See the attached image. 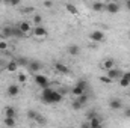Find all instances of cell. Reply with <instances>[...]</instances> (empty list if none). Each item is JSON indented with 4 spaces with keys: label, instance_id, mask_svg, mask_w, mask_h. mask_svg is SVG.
Masks as SVG:
<instances>
[{
    "label": "cell",
    "instance_id": "cell-1",
    "mask_svg": "<svg viewBox=\"0 0 130 128\" xmlns=\"http://www.w3.org/2000/svg\"><path fill=\"white\" fill-rule=\"evenodd\" d=\"M33 80H35V83H36L41 89H47V88H50V81H48V78H47L45 75H42V74H35Z\"/></svg>",
    "mask_w": 130,
    "mask_h": 128
},
{
    "label": "cell",
    "instance_id": "cell-2",
    "mask_svg": "<svg viewBox=\"0 0 130 128\" xmlns=\"http://www.w3.org/2000/svg\"><path fill=\"white\" fill-rule=\"evenodd\" d=\"M104 11L109 12V14H118L120 12V3H117V2H107Z\"/></svg>",
    "mask_w": 130,
    "mask_h": 128
},
{
    "label": "cell",
    "instance_id": "cell-3",
    "mask_svg": "<svg viewBox=\"0 0 130 128\" xmlns=\"http://www.w3.org/2000/svg\"><path fill=\"white\" fill-rule=\"evenodd\" d=\"M106 75L113 81V80H117V78H121V77H123V71H121V69H118V68H113V69L106 71Z\"/></svg>",
    "mask_w": 130,
    "mask_h": 128
},
{
    "label": "cell",
    "instance_id": "cell-4",
    "mask_svg": "<svg viewBox=\"0 0 130 128\" xmlns=\"http://www.w3.org/2000/svg\"><path fill=\"white\" fill-rule=\"evenodd\" d=\"M17 29L23 33V35H29V33L32 32V27H30V23L29 21H20L18 26H17Z\"/></svg>",
    "mask_w": 130,
    "mask_h": 128
},
{
    "label": "cell",
    "instance_id": "cell-5",
    "mask_svg": "<svg viewBox=\"0 0 130 128\" xmlns=\"http://www.w3.org/2000/svg\"><path fill=\"white\" fill-rule=\"evenodd\" d=\"M89 39H91L92 42H101V41H104V32H101V30H94V32L89 35Z\"/></svg>",
    "mask_w": 130,
    "mask_h": 128
},
{
    "label": "cell",
    "instance_id": "cell-6",
    "mask_svg": "<svg viewBox=\"0 0 130 128\" xmlns=\"http://www.w3.org/2000/svg\"><path fill=\"white\" fill-rule=\"evenodd\" d=\"M29 71L30 72H39L42 69V63L39 60H29V65H27Z\"/></svg>",
    "mask_w": 130,
    "mask_h": 128
},
{
    "label": "cell",
    "instance_id": "cell-7",
    "mask_svg": "<svg viewBox=\"0 0 130 128\" xmlns=\"http://www.w3.org/2000/svg\"><path fill=\"white\" fill-rule=\"evenodd\" d=\"M53 91H55V89H52V88L42 89V92H41V99H42L44 102L50 104V96H52V94H53Z\"/></svg>",
    "mask_w": 130,
    "mask_h": 128
},
{
    "label": "cell",
    "instance_id": "cell-8",
    "mask_svg": "<svg viewBox=\"0 0 130 128\" xmlns=\"http://www.w3.org/2000/svg\"><path fill=\"white\" fill-rule=\"evenodd\" d=\"M18 94H20V86H18V83H12V84L8 86V95L9 96H17Z\"/></svg>",
    "mask_w": 130,
    "mask_h": 128
},
{
    "label": "cell",
    "instance_id": "cell-9",
    "mask_svg": "<svg viewBox=\"0 0 130 128\" xmlns=\"http://www.w3.org/2000/svg\"><path fill=\"white\" fill-rule=\"evenodd\" d=\"M32 33H33V36H35V38H45V36H47V30H45L42 26L35 27V29L32 30Z\"/></svg>",
    "mask_w": 130,
    "mask_h": 128
},
{
    "label": "cell",
    "instance_id": "cell-10",
    "mask_svg": "<svg viewBox=\"0 0 130 128\" xmlns=\"http://www.w3.org/2000/svg\"><path fill=\"white\" fill-rule=\"evenodd\" d=\"M64 99V96L62 94L59 92V91H53V94L50 96V104H58V102H61Z\"/></svg>",
    "mask_w": 130,
    "mask_h": 128
},
{
    "label": "cell",
    "instance_id": "cell-11",
    "mask_svg": "<svg viewBox=\"0 0 130 128\" xmlns=\"http://www.w3.org/2000/svg\"><path fill=\"white\" fill-rule=\"evenodd\" d=\"M101 68H103L104 71L113 69V68H115V60H113V59H110V57L104 59V60H103V63H101Z\"/></svg>",
    "mask_w": 130,
    "mask_h": 128
},
{
    "label": "cell",
    "instance_id": "cell-12",
    "mask_svg": "<svg viewBox=\"0 0 130 128\" xmlns=\"http://www.w3.org/2000/svg\"><path fill=\"white\" fill-rule=\"evenodd\" d=\"M109 107H110L112 110H120V109L123 107V102H121V99H118V98H112V99H109Z\"/></svg>",
    "mask_w": 130,
    "mask_h": 128
},
{
    "label": "cell",
    "instance_id": "cell-13",
    "mask_svg": "<svg viewBox=\"0 0 130 128\" xmlns=\"http://www.w3.org/2000/svg\"><path fill=\"white\" fill-rule=\"evenodd\" d=\"M55 69H56L59 74H68V72H70V68H68L67 65L61 63V62H56V63H55Z\"/></svg>",
    "mask_w": 130,
    "mask_h": 128
},
{
    "label": "cell",
    "instance_id": "cell-14",
    "mask_svg": "<svg viewBox=\"0 0 130 128\" xmlns=\"http://www.w3.org/2000/svg\"><path fill=\"white\" fill-rule=\"evenodd\" d=\"M67 51H68L70 56H79V54H80V47L76 45V44H73V45H70V47L67 48Z\"/></svg>",
    "mask_w": 130,
    "mask_h": 128
},
{
    "label": "cell",
    "instance_id": "cell-15",
    "mask_svg": "<svg viewBox=\"0 0 130 128\" xmlns=\"http://www.w3.org/2000/svg\"><path fill=\"white\" fill-rule=\"evenodd\" d=\"M5 118H15L17 116V110L12 107V105H8V107H5Z\"/></svg>",
    "mask_w": 130,
    "mask_h": 128
},
{
    "label": "cell",
    "instance_id": "cell-16",
    "mask_svg": "<svg viewBox=\"0 0 130 128\" xmlns=\"http://www.w3.org/2000/svg\"><path fill=\"white\" fill-rule=\"evenodd\" d=\"M101 122H103V119H101V118H98V116H95V118H92V119H89V121H88V124H89V128L101 127Z\"/></svg>",
    "mask_w": 130,
    "mask_h": 128
},
{
    "label": "cell",
    "instance_id": "cell-17",
    "mask_svg": "<svg viewBox=\"0 0 130 128\" xmlns=\"http://www.w3.org/2000/svg\"><path fill=\"white\" fill-rule=\"evenodd\" d=\"M92 9L95 12H103L106 9V3H103V2H94L92 3Z\"/></svg>",
    "mask_w": 130,
    "mask_h": 128
},
{
    "label": "cell",
    "instance_id": "cell-18",
    "mask_svg": "<svg viewBox=\"0 0 130 128\" xmlns=\"http://www.w3.org/2000/svg\"><path fill=\"white\" fill-rule=\"evenodd\" d=\"M65 9L71 14V15H77L79 14V9H77V6H74L73 3H65Z\"/></svg>",
    "mask_w": 130,
    "mask_h": 128
},
{
    "label": "cell",
    "instance_id": "cell-19",
    "mask_svg": "<svg viewBox=\"0 0 130 128\" xmlns=\"http://www.w3.org/2000/svg\"><path fill=\"white\" fill-rule=\"evenodd\" d=\"M2 36H3V39L12 38V27H11V26H5V27L2 29Z\"/></svg>",
    "mask_w": 130,
    "mask_h": 128
},
{
    "label": "cell",
    "instance_id": "cell-20",
    "mask_svg": "<svg viewBox=\"0 0 130 128\" xmlns=\"http://www.w3.org/2000/svg\"><path fill=\"white\" fill-rule=\"evenodd\" d=\"M17 69H18V63H17V60H15V59H14V60H11L9 63L6 65V71H8V72H15Z\"/></svg>",
    "mask_w": 130,
    "mask_h": 128
},
{
    "label": "cell",
    "instance_id": "cell-21",
    "mask_svg": "<svg viewBox=\"0 0 130 128\" xmlns=\"http://www.w3.org/2000/svg\"><path fill=\"white\" fill-rule=\"evenodd\" d=\"M71 94H73V96L79 98L80 95H83V94H85V91H83V89H80L79 86H76V84H74V88L71 89Z\"/></svg>",
    "mask_w": 130,
    "mask_h": 128
},
{
    "label": "cell",
    "instance_id": "cell-22",
    "mask_svg": "<svg viewBox=\"0 0 130 128\" xmlns=\"http://www.w3.org/2000/svg\"><path fill=\"white\" fill-rule=\"evenodd\" d=\"M5 125H6V128H12V127H15V118H5Z\"/></svg>",
    "mask_w": 130,
    "mask_h": 128
},
{
    "label": "cell",
    "instance_id": "cell-23",
    "mask_svg": "<svg viewBox=\"0 0 130 128\" xmlns=\"http://www.w3.org/2000/svg\"><path fill=\"white\" fill-rule=\"evenodd\" d=\"M33 24H35V27L41 26V24H42V15H39V14L33 15Z\"/></svg>",
    "mask_w": 130,
    "mask_h": 128
},
{
    "label": "cell",
    "instance_id": "cell-24",
    "mask_svg": "<svg viewBox=\"0 0 130 128\" xmlns=\"http://www.w3.org/2000/svg\"><path fill=\"white\" fill-rule=\"evenodd\" d=\"M35 122L38 124V125H45V118L42 116V115H36V118H35Z\"/></svg>",
    "mask_w": 130,
    "mask_h": 128
},
{
    "label": "cell",
    "instance_id": "cell-25",
    "mask_svg": "<svg viewBox=\"0 0 130 128\" xmlns=\"http://www.w3.org/2000/svg\"><path fill=\"white\" fill-rule=\"evenodd\" d=\"M76 99H77V101H79V102H80L82 105H85V104L88 102V99H89V96L86 95V94H83V95H80L79 98H76Z\"/></svg>",
    "mask_w": 130,
    "mask_h": 128
},
{
    "label": "cell",
    "instance_id": "cell-26",
    "mask_svg": "<svg viewBox=\"0 0 130 128\" xmlns=\"http://www.w3.org/2000/svg\"><path fill=\"white\" fill-rule=\"evenodd\" d=\"M76 86H79L80 89H83V91H86V88H88V81L82 78V80H79V81L76 83Z\"/></svg>",
    "mask_w": 130,
    "mask_h": 128
},
{
    "label": "cell",
    "instance_id": "cell-27",
    "mask_svg": "<svg viewBox=\"0 0 130 128\" xmlns=\"http://www.w3.org/2000/svg\"><path fill=\"white\" fill-rule=\"evenodd\" d=\"M14 36H15V38H26V35H23L17 27H12V38H14Z\"/></svg>",
    "mask_w": 130,
    "mask_h": 128
},
{
    "label": "cell",
    "instance_id": "cell-28",
    "mask_svg": "<svg viewBox=\"0 0 130 128\" xmlns=\"http://www.w3.org/2000/svg\"><path fill=\"white\" fill-rule=\"evenodd\" d=\"M17 81H18V84H23V83L27 81V77H26L24 74H18V75H17Z\"/></svg>",
    "mask_w": 130,
    "mask_h": 128
},
{
    "label": "cell",
    "instance_id": "cell-29",
    "mask_svg": "<svg viewBox=\"0 0 130 128\" xmlns=\"http://www.w3.org/2000/svg\"><path fill=\"white\" fill-rule=\"evenodd\" d=\"M71 107H73V110H80V109H82L83 105H82V104H80V102H79L77 99H74V101L71 102Z\"/></svg>",
    "mask_w": 130,
    "mask_h": 128
},
{
    "label": "cell",
    "instance_id": "cell-30",
    "mask_svg": "<svg viewBox=\"0 0 130 128\" xmlns=\"http://www.w3.org/2000/svg\"><path fill=\"white\" fill-rule=\"evenodd\" d=\"M100 81L104 83V84H110V83H112V80H110L107 75H101V77H100Z\"/></svg>",
    "mask_w": 130,
    "mask_h": 128
},
{
    "label": "cell",
    "instance_id": "cell-31",
    "mask_svg": "<svg viewBox=\"0 0 130 128\" xmlns=\"http://www.w3.org/2000/svg\"><path fill=\"white\" fill-rule=\"evenodd\" d=\"M36 115H38V113H36L35 110H27V118H29L30 121H35V118H36Z\"/></svg>",
    "mask_w": 130,
    "mask_h": 128
},
{
    "label": "cell",
    "instance_id": "cell-32",
    "mask_svg": "<svg viewBox=\"0 0 130 128\" xmlns=\"http://www.w3.org/2000/svg\"><path fill=\"white\" fill-rule=\"evenodd\" d=\"M120 86H121V88H127V86H130V81L121 77V78H120Z\"/></svg>",
    "mask_w": 130,
    "mask_h": 128
},
{
    "label": "cell",
    "instance_id": "cell-33",
    "mask_svg": "<svg viewBox=\"0 0 130 128\" xmlns=\"http://www.w3.org/2000/svg\"><path fill=\"white\" fill-rule=\"evenodd\" d=\"M15 60H17V63H18V66H20V65H26V66L29 65V62H27V60H26L24 57H18V59H15Z\"/></svg>",
    "mask_w": 130,
    "mask_h": 128
},
{
    "label": "cell",
    "instance_id": "cell-34",
    "mask_svg": "<svg viewBox=\"0 0 130 128\" xmlns=\"http://www.w3.org/2000/svg\"><path fill=\"white\" fill-rule=\"evenodd\" d=\"M95 116H97V112H95V110H91V112H88V113H86L88 121H89V119H92V118H95Z\"/></svg>",
    "mask_w": 130,
    "mask_h": 128
},
{
    "label": "cell",
    "instance_id": "cell-35",
    "mask_svg": "<svg viewBox=\"0 0 130 128\" xmlns=\"http://www.w3.org/2000/svg\"><path fill=\"white\" fill-rule=\"evenodd\" d=\"M8 5H11V6H18V5H20V0H11V2H8Z\"/></svg>",
    "mask_w": 130,
    "mask_h": 128
},
{
    "label": "cell",
    "instance_id": "cell-36",
    "mask_svg": "<svg viewBox=\"0 0 130 128\" xmlns=\"http://www.w3.org/2000/svg\"><path fill=\"white\" fill-rule=\"evenodd\" d=\"M44 8H53V2H42Z\"/></svg>",
    "mask_w": 130,
    "mask_h": 128
},
{
    "label": "cell",
    "instance_id": "cell-37",
    "mask_svg": "<svg viewBox=\"0 0 130 128\" xmlns=\"http://www.w3.org/2000/svg\"><path fill=\"white\" fill-rule=\"evenodd\" d=\"M8 48V44L5 41H0V50H6Z\"/></svg>",
    "mask_w": 130,
    "mask_h": 128
},
{
    "label": "cell",
    "instance_id": "cell-38",
    "mask_svg": "<svg viewBox=\"0 0 130 128\" xmlns=\"http://www.w3.org/2000/svg\"><path fill=\"white\" fill-rule=\"evenodd\" d=\"M123 78H126V80H129V81H130V71L123 72Z\"/></svg>",
    "mask_w": 130,
    "mask_h": 128
},
{
    "label": "cell",
    "instance_id": "cell-39",
    "mask_svg": "<svg viewBox=\"0 0 130 128\" xmlns=\"http://www.w3.org/2000/svg\"><path fill=\"white\" fill-rule=\"evenodd\" d=\"M124 116H126V118H130V107L124 110Z\"/></svg>",
    "mask_w": 130,
    "mask_h": 128
},
{
    "label": "cell",
    "instance_id": "cell-40",
    "mask_svg": "<svg viewBox=\"0 0 130 128\" xmlns=\"http://www.w3.org/2000/svg\"><path fill=\"white\" fill-rule=\"evenodd\" d=\"M32 11H33V8H24V9H23L24 14H29V12H32Z\"/></svg>",
    "mask_w": 130,
    "mask_h": 128
},
{
    "label": "cell",
    "instance_id": "cell-41",
    "mask_svg": "<svg viewBox=\"0 0 130 128\" xmlns=\"http://www.w3.org/2000/svg\"><path fill=\"white\" fill-rule=\"evenodd\" d=\"M126 8L130 11V0H127V2H126Z\"/></svg>",
    "mask_w": 130,
    "mask_h": 128
},
{
    "label": "cell",
    "instance_id": "cell-42",
    "mask_svg": "<svg viewBox=\"0 0 130 128\" xmlns=\"http://www.w3.org/2000/svg\"><path fill=\"white\" fill-rule=\"evenodd\" d=\"M82 128H89V124H88V122H85V124L82 125Z\"/></svg>",
    "mask_w": 130,
    "mask_h": 128
},
{
    "label": "cell",
    "instance_id": "cell-43",
    "mask_svg": "<svg viewBox=\"0 0 130 128\" xmlns=\"http://www.w3.org/2000/svg\"><path fill=\"white\" fill-rule=\"evenodd\" d=\"M0 41H3V36H2V32H0Z\"/></svg>",
    "mask_w": 130,
    "mask_h": 128
},
{
    "label": "cell",
    "instance_id": "cell-44",
    "mask_svg": "<svg viewBox=\"0 0 130 128\" xmlns=\"http://www.w3.org/2000/svg\"><path fill=\"white\" fill-rule=\"evenodd\" d=\"M97 128H103V127H97Z\"/></svg>",
    "mask_w": 130,
    "mask_h": 128
},
{
    "label": "cell",
    "instance_id": "cell-45",
    "mask_svg": "<svg viewBox=\"0 0 130 128\" xmlns=\"http://www.w3.org/2000/svg\"><path fill=\"white\" fill-rule=\"evenodd\" d=\"M129 39H130V35H129Z\"/></svg>",
    "mask_w": 130,
    "mask_h": 128
}]
</instances>
